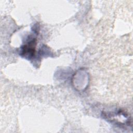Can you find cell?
Segmentation results:
<instances>
[{"mask_svg": "<svg viewBox=\"0 0 133 133\" xmlns=\"http://www.w3.org/2000/svg\"><path fill=\"white\" fill-rule=\"evenodd\" d=\"M103 117L112 123L119 125H130L131 119L128 114L119 109L116 111L103 112Z\"/></svg>", "mask_w": 133, "mask_h": 133, "instance_id": "6da1fadb", "label": "cell"}, {"mask_svg": "<svg viewBox=\"0 0 133 133\" xmlns=\"http://www.w3.org/2000/svg\"><path fill=\"white\" fill-rule=\"evenodd\" d=\"M36 39L35 38L29 39L24 45L21 47L20 55L26 59H32L35 53Z\"/></svg>", "mask_w": 133, "mask_h": 133, "instance_id": "7a4b0ae2", "label": "cell"}]
</instances>
